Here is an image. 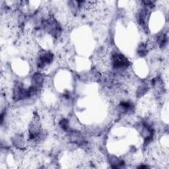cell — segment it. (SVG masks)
Listing matches in <instances>:
<instances>
[{
    "mask_svg": "<svg viewBox=\"0 0 169 169\" xmlns=\"http://www.w3.org/2000/svg\"><path fill=\"white\" fill-rule=\"evenodd\" d=\"M114 64H115L116 66H117V67H122V66H126V59L123 58L122 56L119 55L116 57Z\"/></svg>",
    "mask_w": 169,
    "mask_h": 169,
    "instance_id": "obj_1",
    "label": "cell"
}]
</instances>
